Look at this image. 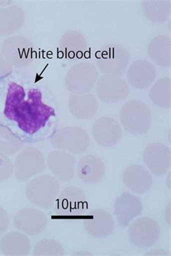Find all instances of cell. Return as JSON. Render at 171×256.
Here are the masks:
<instances>
[{
	"instance_id": "cell-18",
	"label": "cell",
	"mask_w": 171,
	"mask_h": 256,
	"mask_svg": "<svg viewBox=\"0 0 171 256\" xmlns=\"http://www.w3.org/2000/svg\"><path fill=\"white\" fill-rule=\"evenodd\" d=\"M157 70L154 65L146 60L135 61L128 66L126 78L128 84L136 89L149 88L156 80Z\"/></svg>"
},
{
	"instance_id": "cell-27",
	"label": "cell",
	"mask_w": 171,
	"mask_h": 256,
	"mask_svg": "<svg viewBox=\"0 0 171 256\" xmlns=\"http://www.w3.org/2000/svg\"><path fill=\"white\" fill-rule=\"evenodd\" d=\"M24 143L6 127L0 126V153L11 156L22 149Z\"/></svg>"
},
{
	"instance_id": "cell-8",
	"label": "cell",
	"mask_w": 171,
	"mask_h": 256,
	"mask_svg": "<svg viewBox=\"0 0 171 256\" xmlns=\"http://www.w3.org/2000/svg\"><path fill=\"white\" fill-rule=\"evenodd\" d=\"M98 72L95 65L80 62L73 65L65 78L66 89L72 94H88L95 87Z\"/></svg>"
},
{
	"instance_id": "cell-28",
	"label": "cell",
	"mask_w": 171,
	"mask_h": 256,
	"mask_svg": "<svg viewBox=\"0 0 171 256\" xmlns=\"http://www.w3.org/2000/svg\"><path fill=\"white\" fill-rule=\"evenodd\" d=\"M32 254L36 256H62L64 255V250L62 246L58 241L52 239H44L37 242Z\"/></svg>"
},
{
	"instance_id": "cell-13",
	"label": "cell",
	"mask_w": 171,
	"mask_h": 256,
	"mask_svg": "<svg viewBox=\"0 0 171 256\" xmlns=\"http://www.w3.org/2000/svg\"><path fill=\"white\" fill-rule=\"evenodd\" d=\"M143 161L153 175L164 176L170 168V148L162 143L148 145L143 153Z\"/></svg>"
},
{
	"instance_id": "cell-17",
	"label": "cell",
	"mask_w": 171,
	"mask_h": 256,
	"mask_svg": "<svg viewBox=\"0 0 171 256\" xmlns=\"http://www.w3.org/2000/svg\"><path fill=\"white\" fill-rule=\"evenodd\" d=\"M84 230L92 237L106 238L112 236L115 222L112 215L102 208L92 210L84 220Z\"/></svg>"
},
{
	"instance_id": "cell-5",
	"label": "cell",
	"mask_w": 171,
	"mask_h": 256,
	"mask_svg": "<svg viewBox=\"0 0 171 256\" xmlns=\"http://www.w3.org/2000/svg\"><path fill=\"white\" fill-rule=\"evenodd\" d=\"M54 213L64 220H78L84 216L88 202L82 189L69 186L60 192L55 202Z\"/></svg>"
},
{
	"instance_id": "cell-29",
	"label": "cell",
	"mask_w": 171,
	"mask_h": 256,
	"mask_svg": "<svg viewBox=\"0 0 171 256\" xmlns=\"http://www.w3.org/2000/svg\"><path fill=\"white\" fill-rule=\"evenodd\" d=\"M13 175V162L8 156L0 153V182L8 180Z\"/></svg>"
},
{
	"instance_id": "cell-15",
	"label": "cell",
	"mask_w": 171,
	"mask_h": 256,
	"mask_svg": "<svg viewBox=\"0 0 171 256\" xmlns=\"http://www.w3.org/2000/svg\"><path fill=\"white\" fill-rule=\"evenodd\" d=\"M92 135L98 144L112 148L122 141L123 132L120 124L110 117H102L94 124Z\"/></svg>"
},
{
	"instance_id": "cell-24",
	"label": "cell",
	"mask_w": 171,
	"mask_h": 256,
	"mask_svg": "<svg viewBox=\"0 0 171 256\" xmlns=\"http://www.w3.org/2000/svg\"><path fill=\"white\" fill-rule=\"evenodd\" d=\"M150 58L162 68L170 66V38L158 36L154 38L148 48Z\"/></svg>"
},
{
	"instance_id": "cell-2",
	"label": "cell",
	"mask_w": 171,
	"mask_h": 256,
	"mask_svg": "<svg viewBox=\"0 0 171 256\" xmlns=\"http://www.w3.org/2000/svg\"><path fill=\"white\" fill-rule=\"evenodd\" d=\"M94 58L98 69L104 75L122 76L128 68L130 54L123 46L110 44L96 50Z\"/></svg>"
},
{
	"instance_id": "cell-19",
	"label": "cell",
	"mask_w": 171,
	"mask_h": 256,
	"mask_svg": "<svg viewBox=\"0 0 171 256\" xmlns=\"http://www.w3.org/2000/svg\"><path fill=\"white\" fill-rule=\"evenodd\" d=\"M125 186L136 194L146 193L152 186V176L148 169L140 164H132L123 174Z\"/></svg>"
},
{
	"instance_id": "cell-21",
	"label": "cell",
	"mask_w": 171,
	"mask_h": 256,
	"mask_svg": "<svg viewBox=\"0 0 171 256\" xmlns=\"http://www.w3.org/2000/svg\"><path fill=\"white\" fill-rule=\"evenodd\" d=\"M68 106L76 118L88 120L92 118L98 110L99 104L95 96L91 94H72L69 98Z\"/></svg>"
},
{
	"instance_id": "cell-30",
	"label": "cell",
	"mask_w": 171,
	"mask_h": 256,
	"mask_svg": "<svg viewBox=\"0 0 171 256\" xmlns=\"http://www.w3.org/2000/svg\"><path fill=\"white\" fill-rule=\"evenodd\" d=\"M10 220L8 214L0 206V237L3 236L9 228Z\"/></svg>"
},
{
	"instance_id": "cell-4",
	"label": "cell",
	"mask_w": 171,
	"mask_h": 256,
	"mask_svg": "<svg viewBox=\"0 0 171 256\" xmlns=\"http://www.w3.org/2000/svg\"><path fill=\"white\" fill-rule=\"evenodd\" d=\"M60 192V184L54 176L43 175L32 179L26 188L28 200L35 206L48 210L54 207Z\"/></svg>"
},
{
	"instance_id": "cell-22",
	"label": "cell",
	"mask_w": 171,
	"mask_h": 256,
	"mask_svg": "<svg viewBox=\"0 0 171 256\" xmlns=\"http://www.w3.org/2000/svg\"><path fill=\"white\" fill-rule=\"evenodd\" d=\"M60 48L65 60L76 62L84 57L87 52L88 44L82 34L72 32L63 36Z\"/></svg>"
},
{
	"instance_id": "cell-10",
	"label": "cell",
	"mask_w": 171,
	"mask_h": 256,
	"mask_svg": "<svg viewBox=\"0 0 171 256\" xmlns=\"http://www.w3.org/2000/svg\"><path fill=\"white\" fill-rule=\"evenodd\" d=\"M96 92L102 102L116 104L126 98L130 94V87L120 76L104 75L97 82Z\"/></svg>"
},
{
	"instance_id": "cell-9",
	"label": "cell",
	"mask_w": 171,
	"mask_h": 256,
	"mask_svg": "<svg viewBox=\"0 0 171 256\" xmlns=\"http://www.w3.org/2000/svg\"><path fill=\"white\" fill-rule=\"evenodd\" d=\"M160 232L158 223L152 218L144 216L134 220L130 225L128 238L136 247L146 248L157 244Z\"/></svg>"
},
{
	"instance_id": "cell-20",
	"label": "cell",
	"mask_w": 171,
	"mask_h": 256,
	"mask_svg": "<svg viewBox=\"0 0 171 256\" xmlns=\"http://www.w3.org/2000/svg\"><path fill=\"white\" fill-rule=\"evenodd\" d=\"M76 172L81 182L89 184H97L105 175V164L98 156L88 154L78 161Z\"/></svg>"
},
{
	"instance_id": "cell-16",
	"label": "cell",
	"mask_w": 171,
	"mask_h": 256,
	"mask_svg": "<svg viewBox=\"0 0 171 256\" xmlns=\"http://www.w3.org/2000/svg\"><path fill=\"white\" fill-rule=\"evenodd\" d=\"M76 164V158L61 150L52 151L47 158V166L50 171L62 182H69L74 178Z\"/></svg>"
},
{
	"instance_id": "cell-25",
	"label": "cell",
	"mask_w": 171,
	"mask_h": 256,
	"mask_svg": "<svg viewBox=\"0 0 171 256\" xmlns=\"http://www.w3.org/2000/svg\"><path fill=\"white\" fill-rule=\"evenodd\" d=\"M171 81L170 78L158 80L150 91V98L156 106L161 108H170L171 105Z\"/></svg>"
},
{
	"instance_id": "cell-11",
	"label": "cell",
	"mask_w": 171,
	"mask_h": 256,
	"mask_svg": "<svg viewBox=\"0 0 171 256\" xmlns=\"http://www.w3.org/2000/svg\"><path fill=\"white\" fill-rule=\"evenodd\" d=\"M48 224V218L43 212L36 208H24L14 216L13 225L18 230L28 236H38L43 232Z\"/></svg>"
},
{
	"instance_id": "cell-7",
	"label": "cell",
	"mask_w": 171,
	"mask_h": 256,
	"mask_svg": "<svg viewBox=\"0 0 171 256\" xmlns=\"http://www.w3.org/2000/svg\"><path fill=\"white\" fill-rule=\"evenodd\" d=\"M45 170L44 156L34 146L22 150L13 162V174L20 182H28Z\"/></svg>"
},
{
	"instance_id": "cell-12",
	"label": "cell",
	"mask_w": 171,
	"mask_h": 256,
	"mask_svg": "<svg viewBox=\"0 0 171 256\" xmlns=\"http://www.w3.org/2000/svg\"><path fill=\"white\" fill-rule=\"evenodd\" d=\"M6 62L11 66L25 68L32 63L34 56V46L24 37H13L8 39L3 46Z\"/></svg>"
},
{
	"instance_id": "cell-14",
	"label": "cell",
	"mask_w": 171,
	"mask_h": 256,
	"mask_svg": "<svg viewBox=\"0 0 171 256\" xmlns=\"http://www.w3.org/2000/svg\"><path fill=\"white\" fill-rule=\"evenodd\" d=\"M143 211L141 200L136 196L124 192L120 195L114 204V213L118 224L122 228H126L135 218Z\"/></svg>"
},
{
	"instance_id": "cell-6",
	"label": "cell",
	"mask_w": 171,
	"mask_h": 256,
	"mask_svg": "<svg viewBox=\"0 0 171 256\" xmlns=\"http://www.w3.org/2000/svg\"><path fill=\"white\" fill-rule=\"evenodd\" d=\"M51 141L55 149L74 154L84 152L90 144L88 134L76 126L57 128L52 135Z\"/></svg>"
},
{
	"instance_id": "cell-26",
	"label": "cell",
	"mask_w": 171,
	"mask_h": 256,
	"mask_svg": "<svg viewBox=\"0 0 171 256\" xmlns=\"http://www.w3.org/2000/svg\"><path fill=\"white\" fill-rule=\"evenodd\" d=\"M142 10L149 20L154 22L167 21L170 14V1H144Z\"/></svg>"
},
{
	"instance_id": "cell-23",
	"label": "cell",
	"mask_w": 171,
	"mask_h": 256,
	"mask_svg": "<svg viewBox=\"0 0 171 256\" xmlns=\"http://www.w3.org/2000/svg\"><path fill=\"white\" fill-rule=\"evenodd\" d=\"M30 239L20 232L6 233L0 240V251L4 256H26L30 254Z\"/></svg>"
},
{
	"instance_id": "cell-3",
	"label": "cell",
	"mask_w": 171,
	"mask_h": 256,
	"mask_svg": "<svg viewBox=\"0 0 171 256\" xmlns=\"http://www.w3.org/2000/svg\"><path fill=\"white\" fill-rule=\"evenodd\" d=\"M122 126L135 136L146 134L152 124V114L148 106L141 100L126 102L120 110Z\"/></svg>"
},
{
	"instance_id": "cell-1",
	"label": "cell",
	"mask_w": 171,
	"mask_h": 256,
	"mask_svg": "<svg viewBox=\"0 0 171 256\" xmlns=\"http://www.w3.org/2000/svg\"><path fill=\"white\" fill-rule=\"evenodd\" d=\"M60 110L56 96L40 78L16 70L0 76V126L22 142L51 138Z\"/></svg>"
}]
</instances>
